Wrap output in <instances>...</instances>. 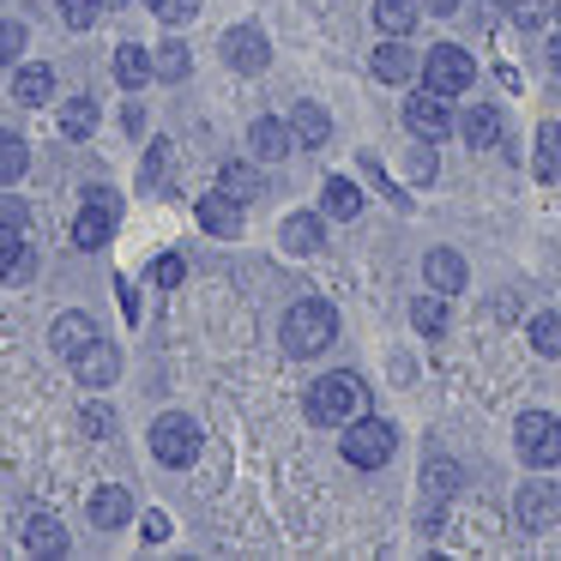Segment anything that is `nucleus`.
<instances>
[{"instance_id":"obj_29","label":"nucleus","mask_w":561,"mask_h":561,"mask_svg":"<svg viewBox=\"0 0 561 561\" xmlns=\"http://www.w3.org/2000/svg\"><path fill=\"white\" fill-rule=\"evenodd\" d=\"M416 19H423V7H416V0H375V25L387 31V37H411Z\"/></svg>"},{"instance_id":"obj_45","label":"nucleus","mask_w":561,"mask_h":561,"mask_svg":"<svg viewBox=\"0 0 561 561\" xmlns=\"http://www.w3.org/2000/svg\"><path fill=\"white\" fill-rule=\"evenodd\" d=\"M411 170H416V182H435V151H416Z\"/></svg>"},{"instance_id":"obj_9","label":"nucleus","mask_w":561,"mask_h":561,"mask_svg":"<svg viewBox=\"0 0 561 561\" xmlns=\"http://www.w3.org/2000/svg\"><path fill=\"white\" fill-rule=\"evenodd\" d=\"M224 67L230 73H266L272 67V43H266V31L260 25H236V31H224Z\"/></svg>"},{"instance_id":"obj_5","label":"nucleus","mask_w":561,"mask_h":561,"mask_svg":"<svg viewBox=\"0 0 561 561\" xmlns=\"http://www.w3.org/2000/svg\"><path fill=\"white\" fill-rule=\"evenodd\" d=\"M513 447H519V459L531 465V471H556L561 465V416L525 411L519 423H513Z\"/></svg>"},{"instance_id":"obj_16","label":"nucleus","mask_w":561,"mask_h":561,"mask_svg":"<svg viewBox=\"0 0 561 561\" xmlns=\"http://www.w3.org/2000/svg\"><path fill=\"white\" fill-rule=\"evenodd\" d=\"M416 67H423V61H416V49H404V37H387L375 49V79H380V85H411Z\"/></svg>"},{"instance_id":"obj_13","label":"nucleus","mask_w":561,"mask_h":561,"mask_svg":"<svg viewBox=\"0 0 561 561\" xmlns=\"http://www.w3.org/2000/svg\"><path fill=\"white\" fill-rule=\"evenodd\" d=\"M73 375H79V387H115V375H122V351H115L110 339H91L85 351L73 356Z\"/></svg>"},{"instance_id":"obj_11","label":"nucleus","mask_w":561,"mask_h":561,"mask_svg":"<svg viewBox=\"0 0 561 561\" xmlns=\"http://www.w3.org/2000/svg\"><path fill=\"white\" fill-rule=\"evenodd\" d=\"M134 489H122V483H98L85 495V519H91V531H122L127 519H134Z\"/></svg>"},{"instance_id":"obj_41","label":"nucleus","mask_w":561,"mask_h":561,"mask_svg":"<svg viewBox=\"0 0 561 561\" xmlns=\"http://www.w3.org/2000/svg\"><path fill=\"white\" fill-rule=\"evenodd\" d=\"M31 278H37V248H19V260H13V266H7V278H0V284H31Z\"/></svg>"},{"instance_id":"obj_40","label":"nucleus","mask_w":561,"mask_h":561,"mask_svg":"<svg viewBox=\"0 0 561 561\" xmlns=\"http://www.w3.org/2000/svg\"><path fill=\"white\" fill-rule=\"evenodd\" d=\"M19 248H25V230H19V224H0V278H7V266L19 260Z\"/></svg>"},{"instance_id":"obj_39","label":"nucleus","mask_w":561,"mask_h":561,"mask_svg":"<svg viewBox=\"0 0 561 561\" xmlns=\"http://www.w3.org/2000/svg\"><path fill=\"white\" fill-rule=\"evenodd\" d=\"M507 13H513V25L537 31V25H543V13H549V0H507Z\"/></svg>"},{"instance_id":"obj_46","label":"nucleus","mask_w":561,"mask_h":561,"mask_svg":"<svg viewBox=\"0 0 561 561\" xmlns=\"http://www.w3.org/2000/svg\"><path fill=\"white\" fill-rule=\"evenodd\" d=\"M416 7H423V13H435V19H453V13H459V0H416Z\"/></svg>"},{"instance_id":"obj_48","label":"nucleus","mask_w":561,"mask_h":561,"mask_svg":"<svg viewBox=\"0 0 561 561\" xmlns=\"http://www.w3.org/2000/svg\"><path fill=\"white\" fill-rule=\"evenodd\" d=\"M549 67H556V73H561V31H556V37H549Z\"/></svg>"},{"instance_id":"obj_26","label":"nucleus","mask_w":561,"mask_h":561,"mask_svg":"<svg viewBox=\"0 0 561 561\" xmlns=\"http://www.w3.org/2000/svg\"><path fill=\"white\" fill-rule=\"evenodd\" d=\"M320 211H327V218H356V211H363V187L351 182V175H327V187H320Z\"/></svg>"},{"instance_id":"obj_23","label":"nucleus","mask_w":561,"mask_h":561,"mask_svg":"<svg viewBox=\"0 0 561 561\" xmlns=\"http://www.w3.org/2000/svg\"><path fill=\"white\" fill-rule=\"evenodd\" d=\"M218 187H224L230 199H242V206H254V199L266 194V175H260L248 158H230V163L218 170Z\"/></svg>"},{"instance_id":"obj_18","label":"nucleus","mask_w":561,"mask_h":561,"mask_svg":"<svg viewBox=\"0 0 561 561\" xmlns=\"http://www.w3.org/2000/svg\"><path fill=\"white\" fill-rule=\"evenodd\" d=\"M423 278H428V290H440V296H453V290H465V254H453V248H428L423 254Z\"/></svg>"},{"instance_id":"obj_10","label":"nucleus","mask_w":561,"mask_h":561,"mask_svg":"<svg viewBox=\"0 0 561 561\" xmlns=\"http://www.w3.org/2000/svg\"><path fill=\"white\" fill-rule=\"evenodd\" d=\"M404 127H411L423 146H435V139H447V127H453V110H447V98L440 91H416V98H404Z\"/></svg>"},{"instance_id":"obj_2","label":"nucleus","mask_w":561,"mask_h":561,"mask_svg":"<svg viewBox=\"0 0 561 561\" xmlns=\"http://www.w3.org/2000/svg\"><path fill=\"white\" fill-rule=\"evenodd\" d=\"M278 339H284V351H290V356H320L332 339H339V308L320 302V296H302V302L284 308Z\"/></svg>"},{"instance_id":"obj_1","label":"nucleus","mask_w":561,"mask_h":561,"mask_svg":"<svg viewBox=\"0 0 561 561\" xmlns=\"http://www.w3.org/2000/svg\"><path fill=\"white\" fill-rule=\"evenodd\" d=\"M363 404H368V387H363V375H351V368H339V375H320L314 387H308L302 411H308V423H314V428H344L351 416H363Z\"/></svg>"},{"instance_id":"obj_44","label":"nucleus","mask_w":561,"mask_h":561,"mask_svg":"<svg viewBox=\"0 0 561 561\" xmlns=\"http://www.w3.org/2000/svg\"><path fill=\"white\" fill-rule=\"evenodd\" d=\"M122 122H127V134H146V103H127V115H122Z\"/></svg>"},{"instance_id":"obj_12","label":"nucleus","mask_w":561,"mask_h":561,"mask_svg":"<svg viewBox=\"0 0 561 561\" xmlns=\"http://www.w3.org/2000/svg\"><path fill=\"white\" fill-rule=\"evenodd\" d=\"M91 339H103V332H98V320H91L85 308H67V314H55V327H49V351L61 356V363H73V356L85 351Z\"/></svg>"},{"instance_id":"obj_50","label":"nucleus","mask_w":561,"mask_h":561,"mask_svg":"<svg viewBox=\"0 0 561 561\" xmlns=\"http://www.w3.org/2000/svg\"><path fill=\"white\" fill-rule=\"evenodd\" d=\"M146 7H151V0H146Z\"/></svg>"},{"instance_id":"obj_4","label":"nucleus","mask_w":561,"mask_h":561,"mask_svg":"<svg viewBox=\"0 0 561 561\" xmlns=\"http://www.w3.org/2000/svg\"><path fill=\"white\" fill-rule=\"evenodd\" d=\"M199 447H206V428L187 411H163L158 423H151V459L170 465V471H187V465L199 459Z\"/></svg>"},{"instance_id":"obj_37","label":"nucleus","mask_w":561,"mask_h":561,"mask_svg":"<svg viewBox=\"0 0 561 561\" xmlns=\"http://www.w3.org/2000/svg\"><path fill=\"white\" fill-rule=\"evenodd\" d=\"M19 55H25V25L0 19V67H19Z\"/></svg>"},{"instance_id":"obj_15","label":"nucleus","mask_w":561,"mask_h":561,"mask_svg":"<svg viewBox=\"0 0 561 561\" xmlns=\"http://www.w3.org/2000/svg\"><path fill=\"white\" fill-rule=\"evenodd\" d=\"M199 230H211V236H242V199H230V194H224V187H218V194H199Z\"/></svg>"},{"instance_id":"obj_20","label":"nucleus","mask_w":561,"mask_h":561,"mask_svg":"<svg viewBox=\"0 0 561 561\" xmlns=\"http://www.w3.org/2000/svg\"><path fill=\"white\" fill-rule=\"evenodd\" d=\"M25 549L31 556H67V525L55 519V513H25Z\"/></svg>"},{"instance_id":"obj_19","label":"nucleus","mask_w":561,"mask_h":561,"mask_svg":"<svg viewBox=\"0 0 561 561\" xmlns=\"http://www.w3.org/2000/svg\"><path fill=\"white\" fill-rule=\"evenodd\" d=\"M49 98H55V67H49V61H25V67L13 73V103L43 110Z\"/></svg>"},{"instance_id":"obj_31","label":"nucleus","mask_w":561,"mask_h":561,"mask_svg":"<svg viewBox=\"0 0 561 561\" xmlns=\"http://www.w3.org/2000/svg\"><path fill=\"white\" fill-rule=\"evenodd\" d=\"M115 79H122L127 91H139L151 79V49H139V43H122L115 49Z\"/></svg>"},{"instance_id":"obj_35","label":"nucleus","mask_w":561,"mask_h":561,"mask_svg":"<svg viewBox=\"0 0 561 561\" xmlns=\"http://www.w3.org/2000/svg\"><path fill=\"white\" fill-rule=\"evenodd\" d=\"M79 423H85V435H91V440H110L115 428H122V423H115V411H110L103 399H85V411H79Z\"/></svg>"},{"instance_id":"obj_6","label":"nucleus","mask_w":561,"mask_h":561,"mask_svg":"<svg viewBox=\"0 0 561 561\" xmlns=\"http://www.w3.org/2000/svg\"><path fill=\"white\" fill-rule=\"evenodd\" d=\"M416 73H423V85L440 91V98H465V91L477 85V61L459 49V43H435V49L423 55V67H416Z\"/></svg>"},{"instance_id":"obj_17","label":"nucleus","mask_w":561,"mask_h":561,"mask_svg":"<svg viewBox=\"0 0 561 561\" xmlns=\"http://www.w3.org/2000/svg\"><path fill=\"white\" fill-rule=\"evenodd\" d=\"M290 139H296L302 151H320V146L332 139V115L320 110V103H308V98L290 103Z\"/></svg>"},{"instance_id":"obj_34","label":"nucleus","mask_w":561,"mask_h":561,"mask_svg":"<svg viewBox=\"0 0 561 561\" xmlns=\"http://www.w3.org/2000/svg\"><path fill=\"white\" fill-rule=\"evenodd\" d=\"M525 339L537 356H561V314H531L525 320Z\"/></svg>"},{"instance_id":"obj_30","label":"nucleus","mask_w":561,"mask_h":561,"mask_svg":"<svg viewBox=\"0 0 561 561\" xmlns=\"http://www.w3.org/2000/svg\"><path fill=\"white\" fill-rule=\"evenodd\" d=\"M411 327L423 332V339H447V296H416L411 302Z\"/></svg>"},{"instance_id":"obj_3","label":"nucleus","mask_w":561,"mask_h":561,"mask_svg":"<svg viewBox=\"0 0 561 561\" xmlns=\"http://www.w3.org/2000/svg\"><path fill=\"white\" fill-rule=\"evenodd\" d=\"M339 453L356 465V471H380V465L399 453V428L387 423V416H351L339 435Z\"/></svg>"},{"instance_id":"obj_38","label":"nucleus","mask_w":561,"mask_h":561,"mask_svg":"<svg viewBox=\"0 0 561 561\" xmlns=\"http://www.w3.org/2000/svg\"><path fill=\"white\" fill-rule=\"evenodd\" d=\"M151 13H158L163 25H187V19L199 13V0H151Z\"/></svg>"},{"instance_id":"obj_28","label":"nucleus","mask_w":561,"mask_h":561,"mask_svg":"<svg viewBox=\"0 0 561 561\" xmlns=\"http://www.w3.org/2000/svg\"><path fill=\"white\" fill-rule=\"evenodd\" d=\"M187 73H194V55H187V43H158V49H151V79H163V85H182Z\"/></svg>"},{"instance_id":"obj_47","label":"nucleus","mask_w":561,"mask_h":561,"mask_svg":"<svg viewBox=\"0 0 561 561\" xmlns=\"http://www.w3.org/2000/svg\"><path fill=\"white\" fill-rule=\"evenodd\" d=\"M0 224H19V230H25V206H19V199H0Z\"/></svg>"},{"instance_id":"obj_33","label":"nucleus","mask_w":561,"mask_h":561,"mask_svg":"<svg viewBox=\"0 0 561 561\" xmlns=\"http://www.w3.org/2000/svg\"><path fill=\"white\" fill-rule=\"evenodd\" d=\"M531 170H537V182H556V175H561V127H537Z\"/></svg>"},{"instance_id":"obj_24","label":"nucleus","mask_w":561,"mask_h":561,"mask_svg":"<svg viewBox=\"0 0 561 561\" xmlns=\"http://www.w3.org/2000/svg\"><path fill=\"white\" fill-rule=\"evenodd\" d=\"M459 483H465L459 459H447V453H428V459H423V495L428 501H453V495H459Z\"/></svg>"},{"instance_id":"obj_21","label":"nucleus","mask_w":561,"mask_h":561,"mask_svg":"<svg viewBox=\"0 0 561 561\" xmlns=\"http://www.w3.org/2000/svg\"><path fill=\"white\" fill-rule=\"evenodd\" d=\"M459 134H465V146H471V151L501 146V110H495V103H471V110L459 115Z\"/></svg>"},{"instance_id":"obj_7","label":"nucleus","mask_w":561,"mask_h":561,"mask_svg":"<svg viewBox=\"0 0 561 561\" xmlns=\"http://www.w3.org/2000/svg\"><path fill=\"white\" fill-rule=\"evenodd\" d=\"M115 224H122V194H115V187H91L79 218H73V248H85V254L103 248L115 236Z\"/></svg>"},{"instance_id":"obj_49","label":"nucleus","mask_w":561,"mask_h":561,"mask_svg":"<svg viewBox=\"0 0 561 561\" xmlns=\"http://www.w3.org/2000/svg\"><path fill=\"white\" fill-rule=\"evenodd\" d=\"M549 13H556V25H561V0H549Z\"/></svg>"},{"instance_id":"obj_36","label":"nucleus","mask_w":561,"mask_h":561,"mask_svg":"<svg viewBox=\"0 0 561 561\" xmlns=\"http://www.w3.org/2000/svg\"><path fill=\"white\" fill-rule=\"evenodd\" d=\"M103 19V0H61V25L67 31H91Z\"/></svg>"},{"instance_id":"obj_27","label":"nucleus","mask_w":561,"mask_h":561,"mask_svg":"<svg viewBox=\"0 0 561 561\" xmlns=\"http://www.w3.org/2000/svg\"><path fill=\"white\" fill-rule=\"evenodd\" d=\"M98 122H103V110H98V98H91V91H85V98H67L61 103V134L67 139H91V134H98Z\"/></svg>"},{"instance_id":"obj_42","label":"nucleus","mask_w":561,"mask_h":561,"mask_svg":"<svg viewBox=\"0 0 561 561\" xmlns=\"http://www.w3.org/2000/svg\"><path fill=\"white\" fill-rule=\"evenodd\" d=\"M139 537H146V543H163V537H170V513L146 507V513H139Z\"/></svg>"},{"instance_id":"obj_32","label":"nucleus","mask_w":561,"mask_h":561,"mask_svg":"<svg viewBox=\"0 0 561 561\" xmlns=\"http://www.w3.org/2000/svg\"><path fill=\"white\" fill-rule=\"evenodd\" d=\"M25 170H31V146L13 134V127H0V187H7V182H19Z\"/></svg>"},{"instance_id":"obj_25","label":"nucleus","mask_w":561,"mask_h":561,"mask_svg":"<svg viewBox=\"0 0 561 561\" xmlns=\"http://www.w3.org/2000/svg\"><path fill=\"white\" fill-rule=\"evenodd\" d=\"M170 170H175V146L170 139H151L146 163H139V194H163V187H170Z\"/></svg>"},{"instance_id":"obj_22","label":"nucleus","mask_w":561,"mask_h":561,"mask_svg":"<svg viewBox=\"0 0 561 561\" xmlns=\"http://www.w3.org/2000/svg\"><path fill=\"white\" fill-rule=\"evenodd\" d=\"M248 146H254L260 163H278L284 151L296 146V139H290V122H278V115H260V122L248 127Z\"/></svg>"},{"instance_id":"obj_43","label":"nucleus","mask_w":561,"mask_h":561,"mask_svg":"<svg viewBox=\"0 0 561 561\" xmlns=\"http://www.w3.org/2000/svg\"><path fill=\"white\" fill-rule=\"evenodd\" d=\"M182 278H187V266H182V260H175V254H163L158 266H151V284H163V290H175V284H182Z\"/></svg>"},{"instance_id":"obj_8","label":"nucleus","mask_w":561,"mask_h":561,"mask_svg":"<svg viewBox=\"0 0 561 561\" xmlns=\"http://www.w3.org/2000/svg\"><path fill=\"white\" fill-rule=\"evenodd\" d=\"M513 519H519V531H549V525L561 519V483H549V477L519 483V495H513Z\"/></svg>"},{"instance_id":"obj_14","label":"nucleus","mask_w":561,"mask_h":561,"mask_svg":"<svg viewBox=\"0 0 561 561\" xmlns=\"http://www.w3.org/2000/svg\"><path fill=\"white\" fill-rule=\"evenodd\" d=\"M278 242H284V254H296V260L320 254V248H327V224H320V211H290V218L278 224Z\"/></svg>"}]
</instances>
